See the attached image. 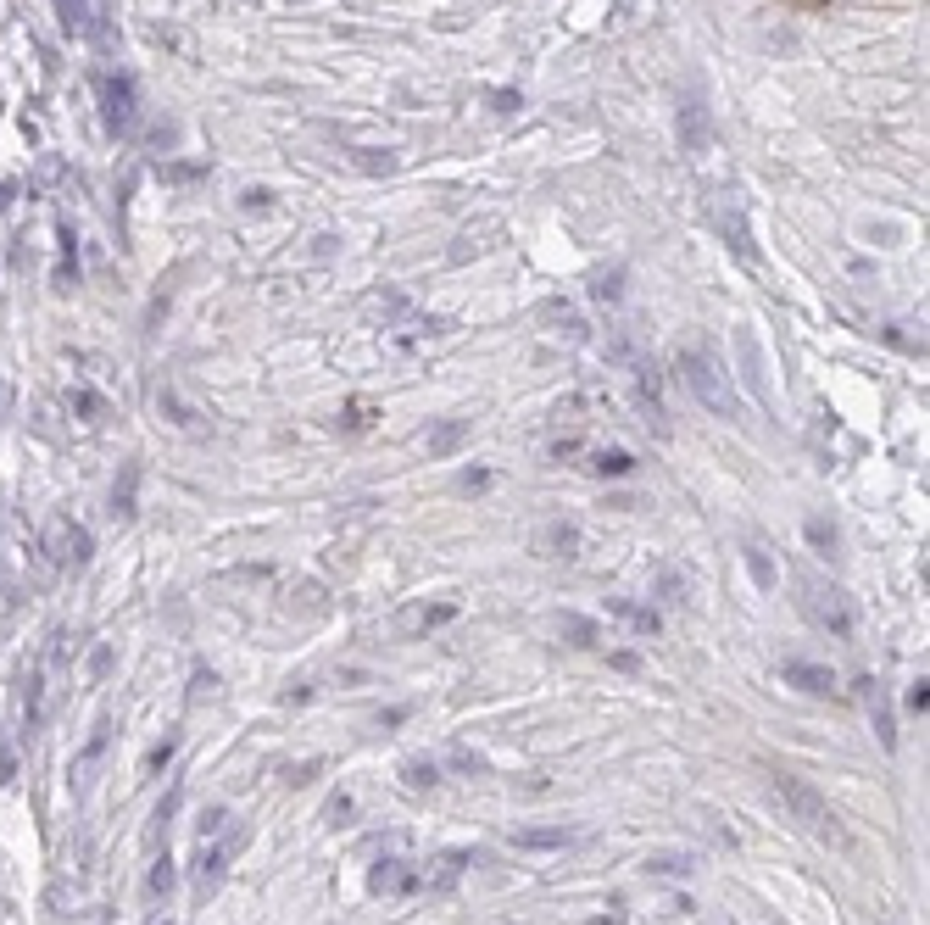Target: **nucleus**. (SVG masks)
I'll return each mask as SVG.
<instances>
[{
	"label": "nucleus",
	"instance_id": "nucleus-25",
	"mask_svg": "<svg viewBox=\"0 0 930 925\" xmlns=\"http://www.w3.org/2000/svg\"><path fill=\"white\" fill-rule=\"evenodd\" d=\"M925 708H930V680L919 675L914 686H908V714H925Z\"/></svg>",
	"mask_w": 930,
	"mask_h": 925
},
{
	"label": "nucleus",
	"instance_id": "nucleus-2",
	"mask_svg": "<svg viewBox=\"0 0 930 925\" xmlns=\"http://www.w3.org/2000/svg\"><path fill=\"white\" fill-rule=\"evenodd\" d=\"M680 374H685L691 396H697L708 413H719V418L736 413V391H730V374H724V363H719L713 346H685L680 352Z\"/></svg>",
	"mask_w": 930,
	"mask_h": 925
},
{
	"label": "nucleus",
	"instance_id": "nucleus-13",
	"mask_svg": "<svg viewBox=\"0 0 930 925\" xmlns=\"http://www.w3.org/2000/svg\"><path fill=\"white\" fill-rule=\"evenodd\" d=\"M463 441H468V418H446V424H435V430L424 435L429 457H452Z\"/></svg>",
	"mask_w": 930,
	"mask_h": 925
},
{
	"label": "nucleus",
	"instance_id": "nucleus-6",
	"mask_svg": "<svg viewBox=\"0 0 930 925\" xmlns=\"http://www.w3.org/2000/svg\"><path fill=\"white\" fill-rule=\"evenodd\" d=\"M51 552H56V563H73V569H84V563H90V535H84V524L51 519Z\"/></svg>",
	"mask_w": 930,
	"mask_h": 925
},
{
	"label": "nucleus",
	"instance_id": "nucleus-15",
	"mask_svg": "<svg viewBox=\"0 0 930 925\" xmlns=\"http://www.w3.org/2000/svg\"><path fill=\"white\" fill-rule=\"evenodd\" d=\"M557 636H569L574 647H596V641H602V630H596V619H580V613H557Z\"/></svg>",
	"mask_w": 930,
	"mask_h": 925
},
{
	"label": "nucleus",
	"instance_id": "nucleus-31",
	"mask_svg": "<svg viewBox=\"0 0 930 925\" xmlns=\"http://www.w3.org/2000/svg\"><path fill=\"white\" fill-rule=\"evenodd\" d=\"M162 925H168V920H162Z\"/></svg>",
	"mask_w": 930,
	"mask_h": 925
},
{
	"label": "nucleus",
	"instance_id": "nucleus-29",
	"mask_svg": "<svg viewBox=\"0 0 930 925\" xmlns=\"http://www.w3.org/2000/svg\"><path fill=\"white\" fill-rule=\"evenodd\" d=\"M491 101H496V112H513V106H518V95H513V90H496Z\"/></svg>",
	"mask_w": 930,
	"mask_h": 925
},
{
	"label": "nucleus",
	"instance_id": "nucleus-17",
	"mask_svg": "<svg viewBox=\"0 0 930 925\" xmlns=\"http://www.w3.org/2000/svg\"><path fill=\"white\" fill-rule=\"evenodd\" d=\"M747 569H752V580H758L763 591H775V563H769V552H763L758 541L747 547Z\"/></svg>",
	"mask_w": 930,
	"mask_h": 925
},
{
	"label": "nucleus",
	"instance_id": "nucleus-8",
	"mask_svg": "<svg viewBox=\"0 0 930 925\" xmlns=\"http://www.w3.org/2000/svg\"><path fill=\"white\" fill-rule=\"evenodd\" d=\"M786 686H797V691H808V697H825V691H836V675H830L825 664H808V658H786Z\"/></svg>",
	"mask_w": 930,
	"mask_h": 925
},
{
	"label": "nucleus",
	"instance_id": "nucleus-30",
	"mask_svg": "<svg viewBox=\"0 0 930 925\" xmlns=\"http://www.w3.org/2000/svg\"><path fill=\"white\" fill-rule=\"evenodd\" d=\"M591 925H619V920H591Z\"/></svg>",
	"mask_w": 930,
	"mask_h": 925
},
{
	"label": "nucleus",
	"instance_id": "nucleus-22",
	"mask_svg": "<svg viewBox=\"0 0 930 925\" xmlns=\"http://www.w3.org/2000/svg\"><path fill=\"white\" fill-rule=\"evenodd\" d=\"M440 781V769L429 764V758H413V764H407V786H418V792H424V786H435Z\"/></svg>",
	"mask_w": 930,
	"mask_h": 925
},
{
	"label": "nucleus",
	"instance_id": "nucleus-11",
	"mask_svg": "<svg viewBox=\"0 0 930 925\" xmlns=\"http://www.w3.org/2000/svg\"><path fill=\"white\" fill-rule=\"evenodd\" d=\"M858 697H864L869 719H875L880 742H886V747H897V730H892V708H886V691H880V680H858Z\"/></svg>",
	"mask_w": 930,
	"mask_h": 925
},
{
	"label": "nucleus",
	"instance_id": "nucleus-28",
	"mask_svg": "<svg viewBox=\"0 0 930 925\" xmlns=\"http://www.w3.org/2000/svg\"><path fill=\"white\" fill-rule=\"evenodd\" d=\"M491 485V469H468L463 480H457V491H485Z\"/></svg>",
	"mask_w": 930,
	"mask_h": 925
},
{
	"label": "nucleus",
	"instance_id": "nucleus-23",
	"mask_svg": "<svg viewBox=\"0 0 930 925\" xmlns=\"http://www.w3.org/2000/svg\"><path fill=\"white\" fill-rule=\"evenodd\" d=\"M340 424H346V430H368V424H374V407H368V402H346Z\"/></svg>",
	"mask_w": 930,
	"mask_h": 925
},
{
	"label": "nucleus",
	"instance_id": "nucleus-20",
	"mask_svg": "<svg viewBox=\"0 0 930 925\" xmlns=\"http://www.w3.org/2000/svg\"><path fill=\"white\" fill-rule=\"evenodd\" d=\"M446 619H457V608L452 602H440V608H418L407 625H418V630H429V625H446Z\"/></svg>",
	"mask_w": 930,
	"mask_h": 925
},
{
	"label": "nucleus",
	"instance_id": "nucleus-18",
	"mask_svg": "<svg viewBox=\"0 0 930 925\" xmlns=\"http://www.w3.org/2000/svg\"><path fill=\"white\" fill-rule=\"evenodd\" d=\"M56 12H62V28H67V34H84V28H90V17H84V0H56Z\"/></svg>",
	"mask_w": 930,
	"mask_h": 925
},
{
	"label": "nucleus",
	"instance_id": "nucleus-7",
	"mask_svg": "<svg viewBox=\"0 0 930 925\" xmlns=\"http://www.w3.org/2000/svg\"><path fill=\"white\" fill-rule=\"evenodd\" d=\"M535 552L541 558H580V524H569V519H552V524H541L535 530Z\"/></svg>",
	"mask_w": 930,
	"mask_h": 925
},
{
	"label": "nucleus",
	"instance_id": "nucleus-21",
	"mask_svg": "<svg viewBox=\"0 0 930 925\" xmlns=\"http://www.w3.org/2000/svg\"><path fill=\"white\" fill-rule=\"evenodd\" d=\"M808 541H814V547L830 558V552H836V524H825V519H808Z\"/></svg>",
	"mask_w": 930,
	"mask_h": 925
},
{
	"label": "nucleus",
	"instance_id": "nucleus-9",
	"mask_svg": "<svg viewBox=\"0 0 930 925\" xmlns=\"http://www.w3.org/2000/svg\"><path fill=\"white\" fill-rule=\"evenodd\" d=\"M368 886H374V892H390V898H401V892H418V870L407 859H379V870L368 875Z\"/></svg>",
	"mask_w": 930,
	"mask_h": 925
},
{
	"label": "nucleus",
	"instance_id": "nucleus-27",
	"mask_svg": "<svg viewBox=\"0 0 930 925\" xmlns=\"http://www.w3.org/2000/svg\"><path fill=\"white\" fill-rule=\"evenodd\" d=\"M223 820H229V808H207V814H201V842H207L212 831H223Z\"/></svg>",
	"mask_w": 930,
	"mask_h": 925
},
{
	"label": "nucleus",
	"instance_id": "nucleus-1",
	"mask_svg": "<svg viewBox=\"0 0 930 925\" xmlns=\"http://www.w3.org/2000/svg\"><path fill=\"white\" fill-rule=\"evenodd\" d=\"M769 786H775V797L791 808V820H802L808 831L819 836V842H830V847H847L853 836H847V825L836 820V808L825 803V797L814 792V786L802 781V775H791V769H769Z\"/></svg>",
	"mask_w": 930,
	"mask_h": 925
},
{
	"label": "nucleus",
	"instance_id": "nucleus-3",
	"mask_svg": "<svg viewBox=\"0 0 930 925\" xmlns=\"http://www.w3.org/2000/svg\"><path fill=\"white\" fill-rule=\"evenodd\" d=\"M802 608H808V619H814L819 630H830V636H853V602H847V591H836V586H808Z\"/></svg>",
	"mask_w": 930,
	"mask_h": 925
},
{
	"label": "nucleus",
	"instance_id": "nucleus-24",
	"mask_svg": "<svg viewBox=\"0 0 930 925\" xmlns=\"http://www.w3.org/2000/svg\"><path fill=\"white\" fill-rule=\"evenodd\" d=\"M151 892H156V898H168V892H173V859H168V853H162V859H156V870H151Z\"/></svg>",
	"mask_w": 930,
	"mask_h": 925
},
{
	"label": "nucleus",
	"instance_id": "nucleus-19",
	"mask_svg": "<svg viewBox=\"0 0 930 925\" xmlns=\"http://www.w3.org/2000/svg\"><path fill=\"white\" fill-rule=\"evenodd\" d=\"M646 870L652 875H685L691 870V859H685V853H658V859H646Z\"/></svg>",
	"mask_w": 930,
	"mask_h": 925
},
{
	"label": "nucleus",
	"instance_id": "nucleus-16",
	"mask_svg": "<svg viewBox=\"0 0 930 925\" xmlns=\"http://www.w3.org/2000/svg\"><path fill=\"white\" fill-rule=\"evenodd\" d=\"M518 847H569L574 831H563V825H552V831H513Z\"/></svg>",
	"mask_w": 930,
	"mask_h": 925
},
{
	"label": "nucleus",
	"instance_id": "nucleus-10",
	"mask_svg": "<svg viewBox=\"0 0 930 925\" xmlns=\"http://www.w3.org/2000/svg\"><path fill=\"white\" fill-rule=\"evenodd\" d=\"M468 864H474V853H463V847H452V853H440V859H435V870H424V875H418V881H424L429 892H446V886H457V875H463Z\"/></svg>",
	"mask_w": 930,
	"mask_h": 925
},
{
	"label": "nucleus",
	"instance_id": "nucleus-14",
	"mask_svg": "<svg viewBox=\"0 0 930 925\" xmlns=\"http://www.w3.org/2000/svg\"><path fill=\"white\" fill-rule=\"evenodd\" d=\"M608 608L619 613V619H624L630 630H641V636H658V625H663V619H658V608H641V602H630V597H613Z\"/></svg>",
	"mask_w": 930,
	"mask_h": 925
},
{
	"label": "nucleus",
	"instance_id": "nucleus-4",
	"mask_svg": "<svg viewBox=\"0 0 930 925\" xmlns=\"http://www.w3.org/2000/svg\"><path fill=\"white\" fill-rule=\"evenodd\" d=\"M95 90H101L106 123H112V129H134V79H123V73H101Z\"/></svg>",
	"mask_w": 930,
	"mask_h": 925
},
{
	"label": "nucleus",
	"instance_id": "nucleus-5",
	"mask_svg": "<svg viewBox=\"0 0 930 925\" xmlns=\"http://www.w3.org/2000/svg\"><path fill=\"white\" fill-rule=\"evenodd\" d=\"M246 847V831H229L223 842H201V859H195V881H201V892H212V886L223 881V870H229V859Z\"/></svg>",
	"mask_w": 930,
	"mask_h": 925
},
{
	"label": "nucleus",
	"instance_id": "nucleus-12",
	"mask_svg": "<svg viewBox=\"0 0 930 925\" xmlns=\"http://www.w3.org/2000/svg\"><path fill=\"white\" fill-rule=\"evenodd\" d=\"M585 469H591V474H608V480H624V474H635V452H624V446H596Z\"/></svg>",
	"mask_w": 930,
	"mask_h": 925
},
{
	"label": "nucleus",
	"instance_id": "nucleus-26",
	"mask_svg": "<svg viewBox=\"0 0 930 925\" xmlns=\"http://www.w3.org/2000/svg\"><path fill=\"white\" fill-rule=\"evenodd\" d=\"M663 597H669V602H685V580H680V569H663Z\"/></svg>",
	"mask_w": 930,
	"mask_h": 925
}]
</instances>
